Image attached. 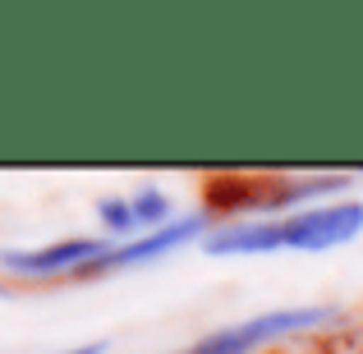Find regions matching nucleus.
Listing matches in <instances>:
<instances>
[{
    "label": "nucleus",
    "instance_id": "obj_6",
    "mask_svg": "<svg viewBox=\"0 0 363 354\" xmlns=\"http://www.w3.org/2000/svg\"><path fill=\"white\" fill-rule=\"evenodd\" d=\"M129 203H133V216H138V226H147V231L166 226V216H170L166 194H157V189H138V194H133Z\"/></svg>",
    "mask_w": 363,
    "mask_h": 354
},
{
    "label": "nucleus",
    "instance_id": "obj_3",
    "mask_svg": "<svg viewBox=\"0 0 363 354\" xmlns=\"http://www.w3.org/2000/svg\"><path fill=\"white\" fill-rule=\"evenodd\" d=\"M111 253L106 239H60L46 248H5L0 272L23 276V281H46V276H69V272H92Z\"/></svg>",
    "mask_w": 363,
    "mask_h": 354
},
{
    "label": "nucleus",
    "instance_id": "obj_4",
    "mask_svg": "<svg viewBox=\"0 0 363 354\" xmlns=\"http://www.w3.org/2000/svg\"><path fill=\"white\" fill-rule=\"evenodd\" d=\"M203 226H207V216H179V221H166V226H157V231H147V235L129 239V244L111 248V253L101 258L92 272H120V267L157 262V258H166V253H175V248L194 244V239L203 235Z\"/></svg>",
    "mask_w": 363,
    "mask_h": 354
},
{
    "label": "nucleus",
    "instance_id": "obj_1",
    "mask_svg": "<svg viewBox=\"0 0 363 354\" xmlns=\"http://www.w3.org/2000/svg\"><path fill=\"white\" fill-rule=\"evenodd\" d=\"M340 322L336 304H299V309H272V313H257V318H244L235 327L221 331H207L203 341H194L184 354H253L262 345L281 336H303V331H318Z\"/></svg>",
    "mask_w": 363,
    "mask_h": 354
},
{
    "label": "nucleus",
    "instance_id": "obj_9",
    "mask_svg": "<svg viewBox=\"0 0 363 354\" xmlns=\"http://www.w3.org/2000/svg\"><path fill=\"white\" fill-rule=\"evenodd\" d=\"M0 299H5V290H0Z\"/></svg>",
    "mask_w": 363,
    "mask_h": 354
},
{
    "label": "nucleus",
    "instance_id": "obj_5",
    "mask_svg": "<svg viewBox=\"0 0 363 354\" xmlns=\"http://www.w3.org/2000/svg\"><path fill=\"white\" fill-rule=\"evenodd\" d=\"M207 253H276L281 248V226L276 221H262V216H253V221H235V226H216L212 235L203 239Z\"/></svg>",
    "mask_w": 363,
    "mask_h": 354
},
{
    "label": "nucleus",
    "instance_id": "obj_7",
    "mask_svg": "<svg viewBox=\"0 0 363 354\" xmlns=\"http://www.w3.org/2000/svg\"><path fill=\"white\" fill-rule=\"evenodd\" d=\"M97 216H101V226H106L111 235L138 231V216H133V203H129V198H101V203H97Z\"/></svg>",
    "mask_w": 363,
    "mask_h": 354
},
{
    "label": "nucleus",
    "instance_id": "obj_8",
    "mask_svg": "<svg viewBox=\"0 0 363 354\" xmlns=\"http://www.w3.org/2000/svg\"><path fill=\"white\" fill-rule=\"evenodd\" d=\"M65 354H106V345H101V341H92V345H79V350H65Z\"/></svg>",
    "mask_w": 363,
    "mask_h": 354
},
{
    "label": "nucleus",
    "instance_id": "obj_2",
    "mask_svg": "<svg viewBox=\"0 0 363 354\" xmlns=\"http://www.w3.org/2000/svg\"><path fill=\"white\" fill-rule=\"evenodd\" d=\"M281 226V248L299 253H322L340 248L363 231V203H331V207H303L294 216H276Z\"/></svg>",
    "mask_w": 363,
    "mask_h": 354
}]
</instances>
